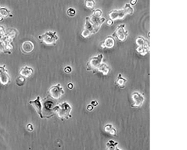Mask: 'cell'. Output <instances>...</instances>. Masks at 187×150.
<instances>
[{
	"mask_svg": "<svg viewBox=\"0 0 187 150\" xmlns=\"http://www.w3.org/2000/svg\"><path fill=\"white\" fill-rule=\"evenodd\" d=\"M102 10L97 9L94 10L93 13L90 16L86 17L84 30L81 34L82 37L86 38L99 31L106 21V19L102 17Z\"/></svg>",
	"mask_w": 187,
	"mask_h": 150,
	"instance_id": "6da1fadb",
	"label": "cell"
},
{
	"mask_svg": "<svg viewBox=\"0 0 187 150\" xmlns=\"http://www.w3.org/2000/svg\"><path fill=\"white\" fill-rule=\"evenodd\" d=\"M134 10L130 4L126 3L123 9L121 10H111L108 13L110 19L113 21L122 20L126 15H131L134 13Z\"/></svg>",
	"mask_w": 187,
	"mask_h": 150,
	"instance_id": "7a4b0ae2",
	"label": "cell"
},
{
	"mask_svg": "<svg viewBox=\"0 0 187 150\" xmlns=\"http://www.w3.org/2000/svg\"><path fill=\"white\" fill-rule=\"evenodd\" d=\"M60 120L63 121L72 117L70 113L72 108L70 105L66 102L55 106L53 109Z\"/></svg>",
	"mask_w": 187,
	"mask_h": 150,
	"instance_id": "3957f363",
	"label": "cell"
},
{
	"mask_svg": "<svg viewBox=\"0 0 187 150\" xmlns=\"http://www.w3.org/2000/svg\"><path fill=\"white\" fill-rule=\"evenodd\" d=\"M38 38L42 43L48 46L55 45L59 39L57 32L51 30L46 32Z\"/></svg>",
	"mask_w": 187,
	"mask_h": 150,
	"instance_id": "277c9868",
	"label": "cell"
},
{
	"mask_svg": "<svg viewBox=\"0 0 187 150\" xmlns=\"http://www.w3.org/2000/svg\"><path fill=\"white\" fill-rule=\"evenodd\" d=\"M103 57L102 54L91 57L87 63V70L94 73L96 72L98 68L103 62Z\"/></svg>",
	"mask_w": 187,
	"mask_h": 150,
	"instance_id": "5b68a950",
	"label": "cell"
},
{
	"mask_svg": "<svg viewBox=\"0 0 187 150\" xmlns=\"http://www.w3.org/2000/svg\"><path fill=\"white\" fill-rule=\"evenodd\" d=\"M135 43L138 46L136 51L140 54L144 56L149 52V42L144 37H138L136 39Z\"/></svg>",
	"mask_w": 187,
	"mask_h": 150,
	"instance_id": "8992f818",
	"label": "cell"
},
{
	"mask_svg": "<svg viewBox=\"0 0 187 150\" xmlns=\"http://www.w3.org/2000/svg\"><path fill=\"white\" fill-rule=\"evenodd\" d=\"M125 25L124 24L118 26L112 36L113 38H116L120 41H125L129 36V32L125 29Z\"/></svg>",
	"mask_w": 187,
	"mask_h": 150,
	"instance_id": "52a82bcc",
	"label": "cell"
},
{
	"mask_svg": "<svg viewBox=\"0 0 187 150\" xmlns=\"http://www.w3.org/2000/svg\"><path fill=\"white\" fill-rule=\"evenodd\" d=\"M64 93L65 91L60 84L52 86L48 91V96L54 100L59 99Z\"/></svg>",
	"mask_w": 187,
	"mask_h": 150,
	"instance_id": "ba28073f",
	"label": "cell"
},
{
	"mask_svg": "<svg viewBox=\"0 0 187 150\" xmlns=\"http://www.w3.org/2000/svg\"><path fill=\"white\" fill-rule=\"evenodd\" d=\"M131 97L133 102L132 107L139 108L142 107L144 103V97L141 93L138 91L134 92L132 93Z\"/></svg>",
	"mask_w": 187,
	"mask_h": 150,
	"instance_id": "9c48e42d",
	"label": "cell"
},
{
	"mask_svg": "<svg viewBox=\"0 0 187 150\" xmlns=\"http://www.w3.org/2000/svg\"><path fill=\"white\" fill-rule=\"evenodd\" d=\"M30 104L32 105L33 107L35 109L37 113L39 115L41 118H43V116L42 113V105L40 101V97L39 96L37 97L36 100L33 101L29 102Z\"/></svg>",
	"mask_w": 187,
	"mask_h": 150,
	"instance_id": "30bf717a",
	"label": "cell"
},
{
	"mask_svg": "<svg viewBox=\"0 0 187 150\" xmlns=\"http://www.w3.org/2000/svg\"><path fill=\"white\" fill-rule=\"evenodd\" d=\"M115 45V39L112 36L107 37L101 44L102 48H113Z\"/></svg>",
	"mask_w": 187,
	"mask_h": 150,
	"instance_id": "8fae6325",
	"label": "cell"
},
{
	"mask_svg": "<svg viewBox=\"0 0 187 150\" xmlns=\"http://www.w3.org/2000/svg\"><path fill=\"white\" fill-rule=\"evenodd\" d=\"M127 81L126 79L122 77L121 74H119L115 81V84L119 88L123 89L125 87Z\"/></svg>",
	"mask_w": 187,
	"mask_h": 150,
	"instance_id": "7c38bea8",
	"label": "cell"
},
{
	"mask_svg": "<svg viewBox=\"0 0 187 150\" xmlns=\"http://www.w3.org/2000/svg\"><path fill=\"white\" fill-rule=\"evenodd\" d=\"M104 131L110 135L113 136H116L117 135L116 133V130L115 128L113 126L112 124H107L105 126L104 128Z\"/></svg>",
	"mask_w": 187,
	"mask_h": 150,
	"instance_id": "4fadbf2b",
	"label": "cell"
},
{
	"mask_svg": "<svg viewBox=\"0 0 187 150\" xmlns=\"http://www.w3.org/2000/svg\"><path fill=\"white\" fill-rule=\"evenodd\" d=\"M34 44L30 41L25 42L23 46V48L24 52L28 53L32 52L34 49Z\"/></svg>",
	"mask_w": 187,
	"mask_h": 150,
	"instance_id": "5bb4252c",
	"label": "cell"
},
{
	"mask_svg": "<svg viewBox=\"0 0 187 150\" xmlns=\"http://www.w3.org/2000/svg\"><path fill=\"white\" fill-rule=\"evenodd\" d=\"M110 69L109 66L104 63L102 62L100 66L98 68L97 71L102 73L103 75H106L109 72Z\"/></svg>",
	"mask_w": 187,
	"mask_h": 150,
	"instance_id": "9a60e30c",
	"label": "cell"
},
{
	"mask_svg": "<svg viewBox=\"0 0 187 150\" xmlns=\"http://www.w3.org/2000/svg\"><path fill=\"white\" fill-rule=\"evenodd\" d=\"M118 144V142H115L113 140H109L106 143V147L108 150H115Z\"/></svg>",
	"mask_w": 187,
	"mask_h": 150,
	"instance_id": "2e32d148",
	"label": "cell"
},
{
	"mask_svg": "<svg viewBox=\"0 0 187 150\" xmlns=\"http://www.w3.org/2000/svg\"><path fill=\"white\" fill-rule=\"evenodd\" d=\"M95 2L94 0H85V5L87 8L93 10L95 7Z\"/></svg>",
	"mask_w": 187,
	"mask_h": 150,
	"instance_id": "e0dca14e",
	"label": "cell"
},
{
	"mask_svg": "<svg viewBox=\"0 0 187 150\" xmlns=\"http://www.w3.org/2000/svg\"><path fill=\"white\" fill-rule=\"evenodd\" d=\"M24 74L23 75L28 77L30 76L33 73V70L31 68L25 67L24 69Z\"/></svg>",
	"mask_w": 187,
	"mask_h": 150,
	"instance_id": "ac0fdd59",
	"label": "cell"
},
{
	"mask_svg": "<svg viewBox=\"0 0 187 150\" xmlns=\"http://www.w3.org/2000/svg\"><path fill=\"white\" fill-rule=\"evenodd\" d=\"M67 14L68 16L69 17H73L75 16L76 14V11L75 9L72 8H70L67 10Z\"/></svg>",
	"mask_w": 187,
	"mask_h": 150,
	"instance_id": "d6986e66",
	"label": "cell"
},
{
	"mask_svg": "<svg viewBox=\"0 0 187 150\" xmlns=\"http://www.w3.org/2000/svg\"><path fill=\"white\" fill-rule=\"evenodd\" d=\"M65 71L66 73H69L71 72L72 71V68H71L69 66H67L65 68Z\"/></svg>",
	"mask_w": 187,
	"mask_h": 150,
	"instance_id": "ffe728a7",
	"label": "cell"
},
{
	"mask_svg": "<svg viewBox=\"0 0 187 150\" xmlns=\"http://www.w3.org/2000/svg\"><path fill=\"white\" fill-rule=\"evenodd\" d=\"M113 20H111V19H109V20H108L107 21V25L109 26H112L113 24Z\"/></svg>",
	"mask_w": 187,
	"mask_h": 150,
	"instance_id": "44dd1931",
	"label": "cell"
},
{
	"mask_svg": "<svg viewBox=\"0 0 187 150\" xmlns=\"http://www.w3.org/2000/svg\"><path fill=\"white\" fill-rule=\"evenodd\" d=\"M137 2V0H131L130 1V3L132 6H134L136 3Z\"/></svg>",
	"mask_w": 187,
	"mask_h": 150,
	"instance_id": "7402d4cb",
	"label": "cell"
}]
</instances>
